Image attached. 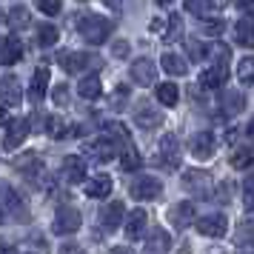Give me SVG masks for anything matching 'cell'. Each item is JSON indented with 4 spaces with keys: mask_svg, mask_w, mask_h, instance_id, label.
<instances>
[{
    "mask_svg": "<svg viewBox=\"0 0 254 254\" xmlns=\"http://www.w3.org/2000/svg\"><path fill=\"white\" fill-rule=\"evenodd\" d=\"M203 32L208 37H220L226 32V20H220V17H203Z\"/></svg>",
    "mask_w": 254,
    "mask_h": 254,
    "instance_id": "cell-37",
    "label": "cell"
},
{
    "mask_svg": "<svg viewBox=\"0 0 254 254\" xmlns=\"http://www.w3.org/2000/svg\"><path fill=\"white\" fill-rule=\"evenodd\" d=\"M217 0H186V12L197 14V17H208L211 9H217Z\"/></svg>",
    "mask_w": 254,
    "mask_h": 254,
    "instance_id": "cell-33",
    "label": "cell"
},
{
    "mask_svg": "<svg viewBox=\"0 0 254 254\" xmlns=\"http://www.w3.org/2000/svg\"><path fill=\"white\" fill-rule=\"evenodd\" d=\"M0 20H6V14H3V12H0Z\"/></svg>",
    "mask_w": 254,
    "mask_h": 254,
    "instance_id": "cell-53",
    "label": "cell"
},
{
    "mask_svg": "<svg viewBox=\"0 0 254 254\" xmlns=\"http://www.w3.org/2000/svg\"><path fill=\"white\" fill-rule=\"evenodd\" d=\"M226 80H229V66H217V63H211V66L200 74V86H203V89H211V92L223 89Z\"/></svg>",
    "mask_w": 254,
    "mask_h": 254,
    "instance_id": "cell-14",
    "label": "cell"
},
{
    "mask_svg": "<svg viewBox=\"0 0 254 254\" xmlns=\"http://www.w3.org/2000/svg\"><path fill=\"white\" fill-rule=\"evenodd\" d=\"M32 23V14L26 6H12V12H9V26L14 29H26V26Z\"/></svg>",
    "mask_w": 254,
    "mask_h": 254,
    "instance_id": "cell-35",
    "label": "cell"
},
{
    "mask_svg": "<svg viewBox=\"0 0 254 254\" xmlns=\"http://www.w3.org/2000/svg\"><path fill=\"white\" fill-rule=\"evenodd\" d=\"M58 37H60V32L52 23H43L40 29H37V40H40L43 46H55V43H58Z\"/></svg>",
    "mask_w": 254,
    "mask_h": 254,
    "instance_id": "cell-36",
    "label": "cell"
},
{
    "mask_svg": "<svg viewBox=\"0 0 254 254\" xmlns=\"http://www.w3.org/2000/svg\"><path fill=\"white\" fill-rule=\"evenodd\" d=\"M140 166H143V157H140V151L128 143V146H123V154H120V169L123 172H137Z\"/></svg>",
    "mask_w": 254,
    "mask_h": 254,
    "instance_id": "cell-28",
    "label": "cell"
},
{
    "mask_svg": "<svg viewBox=\"0 0 254 254\" xmlns=\"http://www.w3.org/2000/svg\"><path fill=\"white\" fill-rule=\"evenodd\" d=\"M120 220H123V203H109V206L100 208V226L109 231H115L120 226Z\"/></svg>",
    "mask_w": 254,
    "mask_h": 254,
    "instance_id": "cell-22",
    "label": "cell"
},
{
    "mask_svg": "<svg viewBox=\"0 0 254 254\" xmlns=\"http://www.w3.org/2000/svg\"><path fill=\"white\" fill-rule=\"evenodd\" d=\"M229 166L231 169H252L254 166V149H234L229 157Z\"/></svg>",
    "mask_w": 254,
    "mask_h": 254,
    "instance_id": "cell-30",
    "label": "cell"
},
{
    "mask_svg": "<svg viewBox=\"0 0 254 254\" xmlns=\"http://www.w3.org/2000/svg\"><path fill=\"white\" fill-rule=\"evenodd\" d=\"M223 109L229 115H240L243 109H246V97L240 92H223Z\"/></svg>",
    "mask_w": 254,
    "mask_h": 254,
    "instance_id": "cell-32",
    "label": "cell"
},
{
    "mask_svg": "<svg viewBox=\"0 0 254 254\" xmlns=\"http://www.w3.org/2000/svg\"><path fill=\"white\" fill-rule=\"evenodd\" d=\"M237 80L243 86H254V58H243L237 63Z\"/></svg>",
    "mask_w": 254,
    "mask_h": 254,
    "instance_id": "cell-34",
    "label": "cell"
},
{
    "mask_svg": "<svg viewBox=\"0 0 254 254\" xmlns=\"http://www.w3.org/2000/svg\"><path fill=\"white\" fill-rule=\"evenodd\" d=\"M160 66L166 74H174V77H180V74H186L189 71V66H186V60L180 58V55H172V52H166L160 58Z\"/></svg>",
    "mask_w": 254,
    "mask_h": 254,
    "instance_id": "cell-26",
    "label": "cell"
},
{
    "mask_svg": "<svg viewBox=\"0 0 254 254\" xmlns=\"http://www.w3.org/2000/svg\"><path fill=\"white\" fill-rule=\"evenodd\" d=\"M109 254H134L131 249H126V246H117V249H112Z\"/></svg>",
    "mask_w": 254,
    "mask_h": 254,
    "instance_id": "cell-46",
    "label": "cell"
},
{
    "mask_svg": "<svg viewBox=\"0 0 254 254\" xmlns=\"http://www.w3.org/2000/svg\"><path fill=\"white\" fill-rule=\"evenodd\" d=\"M234 40H237L240 46H246V49L254 46V20L252 17H243V20L234 23Z\"/></svg>",
    "mask_w": 254,
    "mask_h": 254,
    "instance_id": "cell-24",
    "label": "cell"
},
{
    "mask_svg": "<svg viewBox=\"0 0 254 254\" xmlns=\"http://www.w3.org/2000/svg\"><path fill=\"white\" fill-rule=\"evenodd\" d=\"M214 134L211 131H197V134H191V140H189V151L194 154L197 160H206V157H211L214 154Z\"/></svg>",
    "mask_w": 254,
    "mask_h": 254,
    "instance_id": "cell-13",
    "label": "cell"
},
{
    "mask_svg": "<svg viewBox=\"0 0 254 254\" xmlns=\"http://www.w3.org/2000/svg\"><path fill=\"white\" fill-rule=\"evenodd\" d=\"M37 9L43 14H49V17H55V14H60L63 3H60V0H37Z\"/></svg>",
    "mask_w": 254,
    "mask_h": 254,
    "instance_id": "cell-41",
    "label": "cell"
},
{
    "mask_svg": "<svg viewBox=\"0 0 254 254\" xmlns=\"http://www.w3.org/2000/svg\"><path fill=\"white\" fill-rule=\"evenodd\" d=\"M160 120H163V115L149 103H140L137 112H134V123L140 128H154V126H160Z\"/></svg>",
    "mask_w": 254,
    "mask_h": 254,
    "instance_id": "cell-20",
    "label": "cell"
},
{
    "mask_svg": "<svg viewBox=\"0 0 254 254\" xmlns=\"http://www.w3.org/2000/svg\"><path fill=\"white\" fill-rule=\"evenodd\" d=\"M3 123H9V117H6V106H0V126Z\"/></svg>",
    "mask_w": 254,
    "mask_h": 254,
    "instance_id": "cell-49",
    "label": "cell"
},
{
    "mask_svg": "<svg viewBox=\"0 0 254 254\" xmlns=\"http://www.w3.org/2000/svg\"><path fill=\"white\" fill-rule=\"evenodd\" d=\"M0 103L3 106H20L23 103V89L14 74H3L0 77Z\"/></svg>",
    "mask_w": 254,
    "mask_h": 254,
    "instance_id": "cell-8",
    "label": "cell"
},
{
    "mask_svg": "<svg viewBox=\"0 0 254 254\" xmlns=\"http://www.w3.org/2000/svg\"><path fill=\"white\" fill-rule=\"evenodd\" d=\"M0 214H6V217H12V220H20V217L26 220L23 197L12 189V183H3V180H0Z\"/></svg>",
    "mask_w": 254,
    "mask_h": 254,
    "instance_id": "cell-2",
    "label": "cell"
},
{
    "mask_svg": "<svg viewBox=\"0 0 254 254\" xmlns=\"http://www.w3.org/2000/svg\"><path fill=\"white\" fill-rule=\"evenodd\" d=\"M23 58V46L17 37H0V63L3 66H14Z\"/></svg>",
    "mask_w": 254,
    "mask_h": 254,
    "instance_id": "cell-16",
    "label": "cell"
},
{
    "mask_svg": "<svg viewBox=\"0 0 254 254\" xmlns=\"http://www.w3.org/2000/svg\"><path fill=\"white\" fill-rule=\"evenodd\" d=\"M112 52H115V58H128V43L126 40H117Z\"/></svg>",
    "mask_w": 254,
    "mask_h": 254,
    "instance_id": "cell-44",
    "label": "cell"
},
{
    "mask_svg": "<svg viewBox=\"0 0 254 254\" xmlns=\"http://www.w3.org/2000/svg\"><path fill=\"white\" fill-rule=\"evenodd\" d=\"M58 252L60 254H86V252H83V246H77V243H63Z\"/></svg>",
    "mask_w": 254,
    "mask_h": 254,
    "instance_id": "cell-43",
    "label": "cell"
},
{
    "mask_svg": "<svg viewBox=\"0 0 254 254\" xmlns=\"http://www.w3.org/2000/svg\"><path fill=\"white\" fill-rule=\"evenodd\" d=\"M151 32H163V20H160V17H154V20H151Z\"/></svg>",
    "mask_w": 254,
    "mask_h": 254,
    "instance_id": "cell-47",
    "label": "cell"
},
{
    "mask_svg": "<svg viewBox=\"0 0 254 254\" xmlns=\"http://www.w3.org/2000/svg\"><path fill=\"white\" fill-rule=\"evenodd\" d=\"M103 131L109 134V140L112 143H120V146H128L131 140H128V128L123 126V123H117V120H109V123H103Z\"/></svg>",
    "mask_w": 254,
    "mask_h": 254,
    "instance_id": "cell-27",
    "label": "cell"
},
{
    "mask_svg": "<svg viewBox=\"0 0 254 254\" xmlns=\"http://www.w3.org/2000/svg\"><path fill=\"white\" fill-rule=\"evenodd\" d=\"M46 89H49V69H35V74H32V86H29V92H32V97L35 100H40L43 94H46Z\"/></svg>",
    "mask_w": 254,
    "mask_h": 254,
    "instance_id": "cell-29",
    "label": "cell"
},
{
    "mask_svg": "<svg viewBox=\"0 0 254 254\" xmlns=\"http://www.w3.org/2000/svg\"><path fill=\"white\" fill-rule=\"evenodd\" d=\"M63 177H66V183H83L86 180V160H80L77 154H69L66 160H63Z\"/></svg>",
    "mask_w": 254,
    "mask_h": 254,
    "instance_id": "cell-17",
    "label": "cell"
},
{
    "mask_svg": "<svg viewBox=\"0 0 254 254\" xmlns=\"http://www.w3.org/2000/svg\"><path fill=\"white\" fill-rule=\"evenodd\" d=\"M157 100H160L163 106H177L180 89H177L174 83H160V86H157Z\"/></svg>",
    "mask_w": 254,
    "mask_h": 254,
    "instance_id": "cell-31",
    "label": "cell"
},
{
    "mask_svg": "<svg viewBox=\"0 0 254 254\" xmlns=\"http://www.w3.org/2000/svg\"><path fill=\"white\" fill-rule=\"evenodd\" d=\"M128 71H131V80L137 86H154V80H157V66L149 58H137Z\"/></svg>",
    "mask_w": 254,
    "mask_h": 254,
    "instance_id": "cell-12",
    "label": "cell"
},
{
    "mask_svg": "<svg viewBox=\"0 0 254 254\" xmlns=\"http://www.w3.org/2000/svg\"><path fill=\"white\" fill-rule=\"evenodd\" d=\"M49 131V137H55V140H69L77 134V126H71V123H66L63 117L58 115H49L46 117V126H43Z\"/></svg>",
    "mask_w": 254,
    "mask_h": 254,
    "instance_id": "cell-15",
    "label": "cell"
},
{
    "mask_svg": "<svg viewBox=\"0 0 254 254\" xmlns=\"http://www.w3.org/2000/svg\"><path fill=\"white\" fill-rule=\"evenodd\" d=\"M80 211L74 206H60L58 211H55V223H52V231L55 234H74V231L80 229Z\"/></svg>",
    "mask_w": 254,
    "mask_h": 254,
    "instance_id": "cell-4",
    "label": "cell"
},
{
    "mask_svg": "<svg viewBox=\"0 0 254 254\" xmlns=\"http://www.w3.org/2000/svg\"><path fill=\"white\" fill-rule=\"evenodd\" d=\"M77 94H80L83 100H97L100 94H103V83L97 74H89V77H83L80 86H77Z\"/></svg>",
    "mask_w": 254,
    "mask_h": 254,
    "instance_id": "cell-25",
    "label": "cell"
},
{
    "mask_svg": "<svg viewBox=\"0 0 254 254\" xmlns=\"http://www.w3.org/2000/svg\"><path fill=\"white\" fill-rule=\"evenodd\" d=\"M234 6H240L246 12H254V0H234Z\"/></svg>",
    "mask_w": 254,
    "mask_h": 254,
    "instance_id": "cell-45",
    "label": "cell"
},
{
    "mask_svg": "<svg viewBox=\"0 0 254 254\" xmlns=\"http://www.w3.org/2000/svg\"><path fill=\"white\" fill-rule=\"evenodd\" d=\"M246 131H249V137L254 140V117H252V123H249V128H246Z\"/></svg>",
    "mask_w": 254,
    "mask_h": 254,
    "instance_id": "cell-50",
    "label": "cell"
},
{
    "mask_svg": "<svg viewBox=\"0 0 254 254\" xmlns=\"http://www.w3.org/2000/svg\"><path fill=\"white\" fill-rule=\"evenodd\" d=\"M0 254H20L17 249H12V246H0Z\"/></svg>",
    "mask_w": 254,
    "mask_h": 254,
    "instance_id": "cell-48",
    "label": "cell"
},
{
    "mask_svg": "<svg viewBox=\"0 0 254 254\" xmlns=\"http://www.w3.org/2000/svg\"><path fill=\"white\" fill-rule=\"evenodd\" d=\"M169 223L174 229H186L189 223H194V206L191 203H174L169 208Z\"/></svg>",
    "mask_w": 254,
    "mask_h": 254,
    "instance_id": "cell-18",
    "label": "cell"
},
{
    "mask_svg": "<svg viewBox=\"0 0 254 254\" xmlns=\"http://www.w3.org/2000/svg\"><path fill=\"white\" fill-rule=\"evenodd\" d=\"M183 32V20H180V14H172L169 17V29H166V40H177Z\"/></svg>",
    "mask_w": 254,
    "mask_h": 254,
    "instance_id": "cell-40",
    "label": "cell"
},
{
    "mask_svg": "<svg viewBox=\"0 0 254 254\" xmlns=\"http://www.w3.org/2000/svg\"><path fill=\"white\" fill-rule=\"evenodd\" d=\"M58 63L63 66V71L77 74V71L100 66V58H97V55H89V52H63V55H58Z\"/></svg>",
    "mask_w": 254,
    "mask_h": 254,
    "instance_id": "cell-3",
    "label": "cell"
},
{
    "mask_svg": "<svg viewBox=\"0 0 254 254\" xmlns=\"http://www.w3.org/2000/svg\"><path fill=\"white\" fill-rule=\"evenodd\" d=\"M77 32H80V37L86 40V43H92V46H100L103 40H109V35H112V23L106 20V17H100V14H80L77 17Z\"/></svg>",
    "mask_w": 254,
    "mask_h": 254,
    "instance_id": "cell-1",
    "label": "cell"
},
{
    "mask_svg": "<svg viewBox=\"0 0 254 254\" xmlns=\"http://www.w3.org/2000/svg\"><path fill=\"white\" fill-rule=\"evenodd\" d=\"M52 100H55V106H66L69 103V86H66V83L55 86V89H52Z\"/></svg>",
    "mask_w": 254,
    "mask_h": 254,
    "instance_id": "cell-42",
    "label": "cell"
},
{
    "mask_svg": "<svg viewBox=\"0 0 254 254\" xmlns=\"http://www.w3.org/2000/svg\"><path fill=\"white\" fill-rule=\"evenodd\" d=\"M183 186L197 197H208L211 194V174L200 172V169H189V172L183 174Z\"/></svg>",
    "mask_w": 254,
    "mask_h": 254,
    "instance_id": "cell-7",
    "label": "cell"
},
{
    "mask_svg": "<svg viewBox=\"0 0 254 254\" xmlns=\"http://www.w3.org/2000/svg\"><path fill=\"white\" fill-rule=\"evenodd\" d=\"M243 208H246L249 217H254V180L243 183Z\"/></svg>",
    "mask_w": 254,
    "mask_h": 254,
    "instance_id": "cell-38",
    "label": "cell"
},
{
    "mask_svg": "<svg viewBox=\"0 0 254 254\" xmlns=\"http://www.w3.org/2000/svg\"><path fill=\"white\" fill-rule=\"evenodd\" d=\"M154 3H157V6H172L174 0H154Z\"/></svg>",
    "mask_w": 254,
    "mask_h": 254,
    "instance_id": "cell-51",
    "label": "cell"
},
{
    "mask_svg": "<svg viewBox=\"0 0 254 254\" xmlns=\"http://www.w3.org/2000/svg\"><path fill=\"white\" fill-rule=\"evenodd\" d=\"M115 151H117V146L109 137H94L89 143H83V154L92 157L94 163H109L115 157Z\"/></svg>",
    "mask_w": 254,
    "mask_h": 254,
    "instance_id": "cell-6",
    "label": "cell"
},
{
    "mask_svg": "<svg viewBox=\"0 0 254 254\" xmlns=\"http://www.w3.org/2000/svg\"><path fill=\"white\" fill-rule=\"evenodd\" d=\"M172 249V237L166 234V229H154L146 240V252L149 254H169Z\"/></svg>",
    "mask_w": 254,
    "mask_h": 254,
    "instance_id": "cell-23",
    "label": "cell"
},
{
    "mask_svg": "<svg viewBox=\"0 0 254 254\" xmlns=\"http://www.w3.org/2000/svg\"><path fill=\"white\" fill-rule=\"evenodd\" d=\"M226 229H229V220L223 217V214H206V217L197 220V231L203 234V237H226Z\"/></svg>",
    "mask_w": 254,
    "mask_h": 254,
    "instance_id": "cell-9",
    "label": "cell"
},
{
    "mask_svg": "<svg viewBox=\"0 0 254 254\" xmlns=\"http://www.w3.org/2000/svg\"><path fill=\"white\" fill-rule=\"evenodd\" d=\"M186 52H189V58L194 60V63H200V60H206V55H208V49L200 43V40H189L186 43Z\"/></svg>",
    "mask_w": 254,
    "mask_h": 254,
    "instance_id": "cell-39",
    "label": "cell"
},
{
    "mask_svg": "<svg viewBox=\"0 0 254 254\" xmlns=\"http://www.w3.org/2000/svg\"><path fill=\"white\" fill-rule=\"evenodd\" d=\"M146 223H149L146 211H143V208H134V211L126 217V237L128 240H143V234H146Z\"/></svg>",
    "mask_w": 254,
    "mask_h": 254,
    "instance_id": "cell-19",
    "label": "cell"
},
{
    "mask_svg": "<svg viewBox=\"0 0 254 254\" xmlns=\"http://www.w3.org/2000/svg\"><path fill=\"white\" fill-rule=\"evenodd\" d=\"M112 177L109 174H94L92 180L86 183V194L89 197H94V200H100V197H109L112 194Z\"/></svg>",
    "mask_w": 254,
    "mask_h": 254,
    "instance_id": "cell-21",
    "label": "cell"
},
{
    "mask_svg": "<svg viewBox=\"0 0 254 254\" xmlns=\"http://www.w3.org/2000/svg\"><path fill=\"white\" fill-rule=\"evenodd\" d=\"M157 151H160V160L169 172H174V169L180 166V140L174 137V134H166V137L160 140Z\"/></svg>",
    "mask_w": 254,
    "mask_h": 254,
    "instance_id": "cell-11",
    "label": "cell"
},
{
    "mask_svg": "<svg viewBox=\"0 0 254 254\" xmlns=\"http://www.w3.org/2000/svg\"><path fill=\"white\" fill-rule=\"evenodd\" d=\"M20 254H40V252H37V249H23Z\"/></svg>",
    "mask_w": 254,
    "mask_h": 254,
    "instance_id": "cell-52",
    "label": "cell"
},
{
    "mask_svg": "<svg viewBox=\"0 0 254 254\" xmlns=\"http://www.w3.org/2000/svg\"><path fill=\"white\" fill-rule=\"evenodd\" d=\"M163 191V186L157 183V177H137L131 189H128V194L134 197V200H157Z\"/></svg>",
    "mask_w": 254,
    "mask_h": 254,
    "instance_id": "cell-10",
    "label": "cell"
},
{
    "mask_svg": "<svg viewBox=\"0 0 254 254\" xmlns=\"http://www.w3.org/2000/svg\"><path fill=\"white\" fill-rule=\"evenodd\" d=\"M29 131H32V123L26 120V117H14L6 123V134H3V149L14 151L26 137H29Z\"/></svg>",
    "mask_w": 254,
    "mask_h": 254,
    "instance_id": "cell-5",
    "label": "cell"
}]
</instances>
